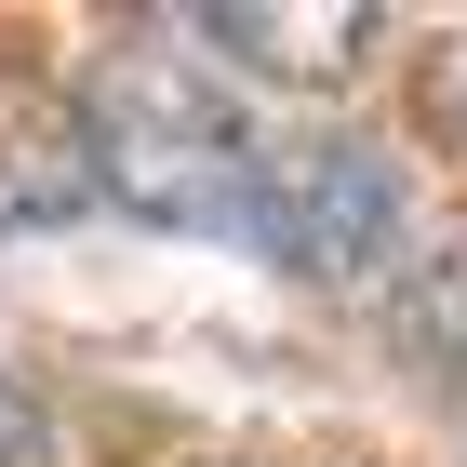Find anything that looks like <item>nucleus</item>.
<instances>
[{
    "label": "nucleus",
    "instance_id": "1",
    "mask_svg": "<svg viewBox=\"0 0 467 467\" xmlns=\"http://www.w3.org/2000/svg\"><path fill=\"white\" fill-rule=\"evenodd\" d=\"M80 161H94V201H120V214L187 227V241H241L267 120L201 54H120L80 94Z\"/></svg>",
    "mask_w": 467,
    "mask_h": 467
},
{
    "label": "nucleus",
    "instance_id": "2",
    "mask_svg": "<svg viewBox=\"0 0 467 467\" xmlns=\"http://www.w3.org/2000/svg\"><path fill=\"white\" fill-rule=\"evenodd\" d=\"M414 241V187L374 134H267L254 161V214H241V254L281 267L307 294H348L374 281L388 254Z\"/></svg>",
    "mask_w": 467,
    "mask_h": 467
},
{
    "label": "nucleus",
    "instance_id": "3",
    "mask_svg": "<svg viewBox=\"0 0 467 467\" xmlns=\"http://www.w3.org/2000/svg\"><path fill=\"white\" fill-rule=\"evenodd\" d=\"M187 40H214L241 80H294V94H334V80L374 54V14L360 0H294V14H267V0H214V14H187Z\"/></svg>",
    "mask_w": 467,
    "mask_h": 467
},
{
    "label": "nucleus",
    "instance_id": "4",
    "mask_svg": "<svg viewBox=\"0 0 467 467\" xmlns=\"http://www.w3.org/2000/svg\"><path fill=\"white\" fill-rule=\"evenodd\" d=\"M94 201V161H80V134H40V147H0V227H54Z\"/></svg>",
    "mask_w": 467,
    "mask_h": 467
},
{
    "label": "nucleus",
    "instance_id": "5",
    "mask_svg": "<svg viewBox=\"0 0 467 467\" xmlns=\"http://www.w3.org/2000/svg\"><path fill=\"white\" fill-rule=\"evenodd\" d=\"M400 334H414L441 374H467V241L441 254V267H414V294H400Z\"/></svg>",
    "mask_w": 467,
    "mask_h": 467
},
{
    "label": "nucleus",
    "instance_id": "6",
    "mask_svg": "<svg viewBox=\"0 0 467 467\" xmlns=\"http://www.w3.org/2000/svg\"><path fill=\"white\" fill-rule=\"evenodd\" d=\"M27 454H40V400L0 374V467H27Z\"/></svg>",
    "mask_w": 467,
    "mask_h": 467
}]
</instances>
